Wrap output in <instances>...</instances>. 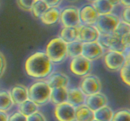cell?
Returning <instances> with one entry per match:
<instances>
[{
	"label": "cell",
	"instance_id": "cell-16",
	"mask_svg": "<svg viewBox=\"0 0 130 121\" xmlns=\"http://www.w3.org/2000/svg\"><path fill=\"white\" fill-rule=\"evenodd\" d=\"M61 10L58 7H49L40 18L44 25L51 26L56 25L60 21Z\"/></svg>",
	"mask_w": 130,
	"mask_h": 121
},
{
	"label": "cell",
	"instance_id": "cell-12",
	"mask_svg": "<svg viewBox=\"0 0 130 121\" xmlns=\"http://www.w3.org/2000/svg\"><path fill=\"white\" fill-rule=\"evenodd\" d=\"M79 15L81 23L91 25H95L99 16V14L92 5L83 6L79 10Z\"/></svg>",
	"mask_w": 130,
	"mask_h": 121
},
{
	"label": "cell",
	"instance_id": "cell-8",
	"mask_svg": "<svg viewBox=\"0 0 130 121\" xmlns=\"http://www.w3.org/2000/svg\"><path fill=\"white\" fill-rule=\"evenodd\" d=\"M102 86V85L100 78L93 74H89L83 77L79 88L86 96H89L100 92Z\"/></svg>",
	"mask_w": 130,
	"mask_h": 121
},
{
	"label": "cell",
	"instance_id": "cell-31",
	"mask_svg": "<svg viewBox=\"0 0 130 121\" xmlns=\"http://www.w3.org/2000/svg\"><path fill=\"white\" fill-rule=\"evenodd\" d=\"M112 34H100L97 41L100 44V45L104 48V50H109Z\"/></svg>",
	"mask_w": 130,
	"mask_h": 121
},
{
	"label": "cell",
	"instance_id": "cell-40",
	"mask_svg": "<svg viewBox=\"0 0 130 121\" xmlns=\"http://www.w3.org/2000/svg\"><path fill=\"white\" fill-rule=\"evenodd\" d=\"M120 5L124 8L130 7V0H120Z\"/></svg>",
	"mask_w": 130,
	"mask_h": 121
},
{
	"label": "cell",
	"instance_id": "cell-30",
	"mask_svg": "<svg viewBox=\"0 0 130 121\" xmlns=\"http://www.w3.org/2000/svg\"><path fill=\"white\" fill-rule=\"evenodd\" d=\"M130 32V25L127 23L124 22L123 20H121L119 23L118 24V26L116 28L114 34L118 36L122 37L126 34H128Z\"/></svg>",
	"mask_w": 130,
	"mask_h": 121
},
{
	"label": "cell",
	"instance_id": "cell-25",
	"mask_svg": "<svg viewBox=\"0 0 130 121\" xmlns=\"http://www.w3.org/2000/svg\"><path fill=\"white\" fill-rule=\"evenodd\" d=\"M83 47V43L78 40L67 44L68 57L72 59L82 55Z\"/></svg>",
	"mask_w": 130,
	"mask_h": 121
},
{
	"label": "cell",
	"instance_id": "cell-44",
	"mask_svg": "<svg viewBox=\"0 0 130 121\" xmlns=\"http://www.w3.org/2000/svg\"><path fill=\"white\" fill-rule=\"evenodd\" d=\"M90 1H92V2H94V1H97V0H90Z\"/></svg>",
	"mask_w": 130,
	"mask_h": 121
},
{
	"label": "cell",
	"instance_id": "cell-2",
	"mask_svg": "<svg viewBox=\"0 0 130 121\" xmlns=\"http://www.w3.org/2000/svg\"><path fill=\"white\" fill-rule=\"evenodd\" d=\"M29 98L41 107L50 102L52 88L44 80L33 83L28 88Z\"/></svg>",
	"mask_w": 130,
	"mask_h": 121
},
{
	"label": "cell",
	"instance_id": "cell-5",
	"mask_svg": "<svg viewBox=\"0 0 130 121\" xmlns=\"http://www.w3.org/2000/svg\"><path fill=\"white\" fill-rule=\"evenodd\" d=\"M60 21L63 27H78L82 24L79 9L76 6H67L61 10Z\"/></svg>",
	"mask_w": 130,
	"mask_h": 121
},
{
	"label": "cell",
	"instance_id": "cell-19",
	"mask_svg": "<svg viewBox=\"0 0 130 121\" xmlns=\"http://www.w3.org/2000/svg\"><path fill=\"white\" fill-rule=\"evenodd\" d=\"M93 119L94 112L86 104L76 107L75 121H92Z\"/></svg>",
	"mask_w": 130,
	"mask_h": 121
},
{
	"label": "cell",
	"instance_id": "cell-24",
	"mask_svg": "<svg viewBox=\"0 0 130 121\" xmlns=\"http://www.w3.org/2000/svg\"><path fill=\"white\" fill-rule=\"evenodd\" d=\"M14 103L12 100L10 92L0 90V110L7 112L11 109Z\"/></svg>",
	"mask_w": 130,
	"mask_h": 121
},
{
	"label": "cell",
	"instance_id": "cell-3",
	"mask_svg": "<svg viewBox=\"0 0 130 121\" xmlns=\"http://www.w3.org/2000/svg\"><path fill=\"white\" fill-rule=\"evenodd\" d=\"M45 52L55 64H60L68 57L67 44L60 37L54 38L47 44Z\"/></svg>",
	"mask_w": 130,
	"mask_h": 121
},
{
	"label": "cell",
	"instance_id": "cell-28",
	"mask_svg": "<svg viewBox=\"0 0 130 121\" xmlns=\"http://www.w3.org/2000/svg\"><path fill=\"white\" fill-rule=\"evenodd\" d=\"M120 76L122 81L130 86V59H126L120 69Z\"/></svg>",
	"mask_w": 130,
	"mask_h": 121
},
{
	"label": "cell",
	"instance_id": "cell-33",
	"mask_svg": "<svg viewBox=\"0 0 130 121\" xmlns=\"http://www.w3.org/2000/svg\"><path fill=\"white\" fill-rule=\"evenodd\" d=\"M27 121H47L45 116L39 110L27 117Z\"/></svg>",
	"mask_w": 130,
	"mask_h": 121
},
{
	"label": "cell",
	"instance_id": "cell-39",
	"mask_svg": "<svg viewBox=\"0 0 130 121\" xmlns=\"http://www.w3.org/2000/svg\"><path fill=\"white\" fill-rule=\"evenodd\" d=\"M8 117L9 116L6 112L0 110V121H8Z\"/></svg>",
	"mask_w": 130,
	"mask_h": 121
},
{
	"label": "cell",
	"instance_id": "cell-37",
	"mask_svg": "<svg viewBox=\"0 0 130 121\" xmlns=\"http://www.w3.org/2000/svg\"><path fill=\"white\" fill-rule=\"evenodd\" d=\"M49 7H58L63 0H43Z\"/></svg>",
	"mask_w": 130,
	"mask_h": 121
},
{
	"label": "cell",
	"instance_id": "cell-9",
	"mask_svg": "<svg viewBox=\"0 0 130 121\" xmlns=\"http://www.w3.org/2000/svg\"><path fill=\"white\" fill-rule=\"evenodd\" d=\"M54 115L58 121H75L76 108L66 102L55 105Z\"/></svg>",
	"mask_w": 130,
	"mask_h": 121
},
{
	"label": "cell",
	"instance_id": "cell-43",
	"mask_svg": "<svg viewBox=\"0 0 130 121\" xmlns=\"http://www.w3.org/2000/svg\"><path fill=\"white\" fill-rule=\"evenodd\" d=\"M67 1H69V2H71V3H74L76 2V1H78V0H67Z\"/></svg>",
	"mask_w": 130,
	"mask_h": 121
},
{
	"label": "cell",
	"instance_id": "cell-26",
	"mask_svg": "<svg viewBox=\"0 0 130 121\" xmlns=\"http://www.w3.org/2000/svg\"><path fill=\"white\" fill-rule=\"evenodd\" d=\"M49 8V6L43 0H36L31 9L33 16L36 19H40L42 15Z\"/></svg>",
	"mask_w": 130,
	"mask_h": 121
},
{
	"label": "cell",
	"instance_id": "cell-17",
	"mask_svg": "<svg viewBox=\"0 0 130 121\" xmlns=\"http://www.w3.org/2000/svg\"><path fill=\"white\" fill-rule=\"evenodd\" d=\"M86 96L80 88H73L68 89L67 101L75 108L85 104Z\"/></svg>",
	"mask_w": 130,
	"mask_h": 121
},
{
	"label": "cell",
	"instance_id": "cell-29",
	"mask_svg": "<svg viewBox=\"0 0 130 121\" xmlns=\"http://www.w3.org/2000/svg\"><path fill=\"white\" fill-rule=\"evenodd\" d=\"M112 121H130V110L123 108L114 114Z\"/></svg>",
	"mask_w": 130,
	"mask_h": 121
},
{
	"label": "cell",
	"instance_id": "cell-20",
	"mask_svg": "<svg viewBox=\"0 0 130 121\" xmlns=\"http://www.w3.org/2000/svg\"><path fill=\"white\" fill-rule=\"evenodd\" d=\"M77 37L78 27H63L60 32L59 37L65 42L69 44L77 40Z\"/></svg>",
	"mask_w": 130,
	"mask_h": 121
},
{
	"label": "cell",
	"instance_id": "cell-14",
	"mask_svg": "<svg viewBox=\"0 0 130 121\" xmlns=\"http://www.w3.org/2000/svg\"><path fill=\"white\" fill-rule=\"evenodd\" d=\"M107 103V97L100 92L91 95L86 96L85 104L93 112L106 105Z\"/></svg>",
	"mask_w": 130,
	"mask_h": 121
},
{
	"label": "cell",
	"instance_id": "cell-15",
	"mask_svg": "<svg viewBox=\"0 0 130 121\" xmlns=\"http://www.w3.org/2000/svg\"><path fill=\"white\" fill-rule=\"evenodd\" d=\"M14 105H19L29 98L28 88L23 84H18L14 86L10 92Z\"/></svg>",
	"mask_w": 130,
	"mask_h": 121
},
{
	"label": "cell",
	"instance_id": "cell-1",
	"mask_svg": "<svg viewBox=\"0 0 130 121\" xmlns=\"http://www.w3.org/2000/svg\"><path fill=\"white\" fill-rule=\"evenodd\" d=\"M27 74L38 79H46L55 69V64L45 52L38 51L26 59L24 65Z\"/></svg>",
	"mask_w": 130,
	"mask_h": 121
},
{
	"label": "cell",
	"instance_id": "cell-36",
	"mask_svg": "<svg viewBox=\"0 0 130 121\" xmlns=\"http://www.w3.org/2000/svg\"><path fill=\"white\" fill-rule=\"evenodd\" d=\"M121 20L130 25V7L124 8L121 15Z\"/></svg>",
	"mask_w": 130,
	"mask_h": 121
},
{
	"label": "cell",
	"instance_id": "cell-27",
	"mask_svg": "<svg viewBox=\"0 0 130 121\" xmlns=\"http://www.w3.org/2000/svg\"><path fill=\"white\" fill-rule=\"evenodd\" d=\"M126 49V47L124 46L123 42H122L121 37L118 36V35H116L113 33L112 34L109 50L124 53Z\"/></svg>",
	"mask_w": 130,
	"mask_h": 121
},
{
	"label": "cell",
	"instance_id": "cell-18",
	"mask_svg": "<svg viewBox=\"0 0 130 121\" xmlns=\"http://www.w3.org/2000/svg\"><path fill=\"white\" fill-rule=\"evenodd\" d=\"M68 88L66 87H59L52 89L50 102L54 105L61 104L67 101Z\"/></svg>",
	"mask_w": 130,
	"mask_h": 121
},
{
	"label": "cell",
	"instance_id": "cell-10",
	"mask_svg": "<svg viewBox=\"0 0 130 121\" xmlns=\"http://www.w3.org/2000/svg\"><path fill=\"white\" fill-rule=\"evenodd\" d=\"M105 50L98 41L83 43L82 55L93 62L104 56Z\"/></svg>",
	"mask_w": 130,
	"mask_h": 121
},
{
	"label": "cell",
	"instance_id": "cell-13",
	"mask_svg": "<svg viewBox=\"0 0 130 121\" xmlns=\"http://www.w3.org/2000/svg\"><path fill=\"white\" fill-rule=\"evenodd\" d=\"M46 81L52 89L59 87L67 88L70 83V79L68 76L62 72L53 71L48 78Z\"/></svg>",
	"mask_w": 130,
	"mask_h": 121
},
{
	"label": "cell",
	"instance_id": "cell-11",
	"mask_svg": "<svg viewBox=\"0 0 130 121\" xmlns=\"http://www.w3.org/2000/svg\"><path fill=\"white\" fill-rule=\"evenodd\" d=\"M100 32L95 25L81 24L78 26L77 40L83 43L97 41Z\"/></svg>",
	"mask_w": 130,
	"mask_h": 121
},
{
	"label": "cell",
	"instance_id": "cell-45",
	"mask_svg": "<svg viewBox=\"0 0 130 121\" xmlns=\"http://www.w3.org/2000/svg\"><path fill=\"white\" fill-rule=\"evenodd\" d=\"M92 121H99V120H96V119H93Z\"/></svg>",
	"mask_w": 130,
	"mask_h": 121
},
{
	"label": "cell",
	"instance_id": "cell-41",
	"mask_svg": "<svg viewBox=\"0 0 130 121\" xmlns=\"http://www.w3.org/2000/svg\"><path fill=\"white\" fill-rule=\"evenodd\" d=\"M124 54L125 55L126 60V59H130V47L126 49L125 51L124 52Z\"/></svg>",
	"mask_w": 130,
	"mask_h": 121
},
{
	"label": "cell",
	"instance_id": "cell-38",
	"mask_svg": "<svg viewBox=\"0 0 130 121\" xmlns=\"http://www.w3.org/2000/svg\"><path fill=\"white\" fill-rule=\"evenodd\" d=\"M122 42H123V44L126 48L129 47H130V32L128 34H126V35H123L121 37Z\"/></svg>",
	"mask_w": 130,
	"mask_h": 121
},
{
	"label": "cell",
	"instance_id": "cell-7",
	"mask_svg": "<svg viewBox=\"0 0 130 121\" xmlns=\"http://www.w3.org/2000/svg\"><path fill=\"white\" fill-rule=\"evenodd\" d=\"M126 61L124 53L108 50L104 54V62L107 69L111 71H120Z\"/></svg>",
	"mask_w": 130,
	"mask_h": 121
},
{
	"label": "cell",
	"instance_id": "cell-23",
	"mask_svg": "<svg viewBox=\"0 0 130 121\" xmlns=\"http://www.w3.org/2000/svg\"><path fill=\"white\" fill-rule=\"evenodd\" d=\"M92 5L94 6L99 15L111 13L115 7L107 0H97L93 2Z\"/></svg>",
	"mask_w": 130,
	"mask_h": 121
},
{
	"label": "cell",
	"instance_id": "cell-22",
	"mask_svg": "<svg viewBox=\"0 0 130 121\" xmlns=\"http://www.w3.org/2000/svg\"><path fill=\"white\" fill-rule=\"evenodd\" d=\"M114 114L112 109L106 105L94 112V117L99 121H112Z\"/></svg>",
	"mask_w": 130,
	"mask_h": 121
},
{
	"label": "cell",
	"instance_id": "cell-32",
	"mask_svg": "<svg viewBox=\"0 0 130 121\" xmlns=\"http://www.w3.org/2000/svg\"><path fill=\"white\" fill-rule=\"evenodd\" d=\"M36 0H17V4L22 10L27 11H31L32 7Z\"/></svg>",
	"mask_w": 130,
	"mask_h": 121
},
{
	"label": "cell",
	"instance_id": "cell-6",
	"mask_svg": "<svg viewBox=\"0 0 130 121\" xmlns=\"http://www.w3.org/2000/svg\"><path fill=\"white\" fill-rule=\"evenodd\" d=\"M69 67L71 71L74 75L84 77L91 73L93 63L81 55L72 58Z\"/></svg>",
	"mask_w": 130,
	"mask_h": 121
},
{
	"label": "cell",
	"instance_id": "cell-35",
	"mask_svg": "<svg viewBox=\"0 0 130 121\" xmlns=\"http://www.w3.org/2000/svg\"><path fill=\"white\" fill-rule=\"evenodd\" d=\"M6 68V60L4 54L0 51V78L3 75Z\"/></svg>",
	"mask_w": 130,
	"mask_h": 121
},
{
	"label": "cell",
	"instance_id": "cell-21",
	"mask_svg": "<svg viewBox=\"0 0 130 121\" xmlns=\"http://www.w3.org/2000/svg\"><path fill=\"white\" fill-rule=\"evenodd\" d=\"M18 106H19V112L26 117L36 112L37 111L39 110V106H38L36 103H34L29 98L19 104Z\"/></svg>",
	"mask_w": 130,
	"mask_h": 121
},
{
	"label": "cell",
	"instance_id": "cell-42",
	"mask_svg": "<svg viewBox=\"0 0 130 121\" xmlns=\"http://www.w3.org/2000/svg\"><path fill=\"white\" fill-rule=\"evenodd\" d=\"M110 4L113 5L114 6H117L118 5H120V0H107Z\"/></svg>",
	"mask_w": 130,
	"mask_h": 121
},
{
	"label": "cell",
	"instance_id": "cell-34",
	"mask_svg": "<svg viewBox=\"0 0 130 121\" xmlns=\"http://www.w3.org/2000/svg\"><path fill=\"white\" fill-rule=\"evenodd\" d=\"M8 121H27V118L19 111L11 114L8 117Z\"/></svg>",
	"mask_w": 130,
	"mask_h": 121
},
{
	"label": "cell",
	"instance_id": "cell-4",
	"mask_svg": "<svg viewBox=\"0 0 130 121\" xmlns=\"http://www.w3.org/2000/svg\"><path fill=\"white\" fill-rule=\"evenodd\" d=\"M121 20L119 16L112 13L100 15L95 26L100 34H111L114 32Z\"/></svg>",
	"mask_w": 130,
	"mask_h": 121
}]
</instances>
